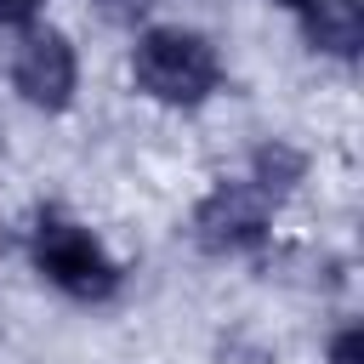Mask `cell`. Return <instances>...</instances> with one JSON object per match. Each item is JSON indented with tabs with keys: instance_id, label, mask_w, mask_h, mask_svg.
<instances>
[{
	"instance_id": "6da1fadb",
	"label": "cell",
	"mask_w": 364,
	"mask_h": 364,
	"mask_svg": "<svg viewBox=\"0 0 364 364\" xmlns=\"http://www.w3.org/2000/svg\"><path fill=\"white\" fill-rule=\"evenodd\" d=\"M131 74L148 97L188 108V102H205L216 91V51L193 28H148L136 40Z\"/></svg>"
},
{
	"instance_id": "7a4b0ae2",
	"label": "cell",
	"mask_w": 364,
	"mask_h": 364,
	"mask_svg": "<svg viewBox=\"0 0 364 364\" xmlns=\"http://www.w3.org/2000/svg\"><path fill=\"white\" fill-rule=\"evenodd\" d=\"M34 262H40V273L57 290H68L80 301H102L119 284V267L108 262V250L85 228H74L68 216H40V228H34Z\"/></svg>"
},
{
	"instance_id": "3957f363",
	"label": "cell",
	"mask_w": 364,
	"mask_h": 364,
	"mask_svg": "<svg viewBox=\"0 0 364 364\" xmlns=\"http://www.w3.org/2000/svg\"><path fill=\"white\" fill-rule=\"evenodd\" d=\"M193 233L205 250H250L267 239V193L256 182H222L199 199Z\"/></svg>"
},
{
	"instance_id": "277c9868",
	"label": "cell",
	"mask_w": 364,
	"mask_h": 364,
	"mask_svg": "<svg viewBox=\"0 0 364 364\" xmlns=\"http://www.w3.org/2000/svg\"><path fill=\"white\" fill-rule=\"evenodd\" d=\"M11 85H17L34 108H68V97H74V46H68L57 28L28 34V40L17 46Z\"/></svg>"
},
{
	"instance_id": "5b68a950",
	"label": "cell",
	"mask_w": 364,
	"mask_h": 364,
	"mask_svg": "<svg viewBox=\"0 0 364 364\" xmlns=\"http://www.w3.org/2000/svg\"><path fill=\"white\" fill-rule=\"evenodd\" d=\"M301 23H307V40L330 57H358V46H364V6L358 0H307Z\"/></svg>"
},
{
	"instance_id": "8992f818",
	"label": "cell",
	"mask_w": 364,
	"mask_h": 364,
	"mask_svg": "<svg viewBox=\"0 0 364 364\" xmlns=\"http://www.w3.org/2000/svg\"><path fill=\"white\" fill-rule=\"evenodd\" d=\"M296 176H301V159H296L290 148H279V142H273V148H262V154H256V188H262V193H284Z\"/></svg>"
},
{
	"instance_id": "52a82bcc",
	"label": "cell",
	"mask_w": 364,
	"mask_h": 364,
	"mask_svg": "<svg viewBox=\"0 0 364 364\" xmlns=\"http://www.w3.org/2000/svg\"><path fill=\"white\" fill-rule=\"evenodd\" d=\"M330 364H364V336L358 330H341L336 347H330Z\"/></svg>"
},
{
	"instance_id": "ba28073f",
	"label": "cell",
	"mask_w": 364,
	"mask_h": 364,
	"mask_svg": "<svg viewBox=\"0 0 364 364\" xmlns=\"http://www.w3.org/2000/svg\"><path fill=\"white\" fill-rule=\"evenodd\" d=\"M97 6H102V11L114 17V23H136V17H142V11L154 6V0H97Z\"/></svg>"
},
{
	"instance_id": "9c48e42d",
	"label": "cell",
	"mask_w": 364,
	"mask_h": 364,
	"mask_svg": "<svg viewBox=\"0 0 364 364\" xmlns=\"http://www.w3.org/2000/svg\"><path fill=\"white\" fill-rule=\"evenodd\" d=\"M40 11V0H0V23H28Z\"/></svg>"
},
{
	"instance_id": "30bf717a",
	"label": "cell",
	"mask_w": 364,
	"mask_h": 364,
	"mask_svg": "<svg viewBox=\"0 0 364 364\" xmlns=\"http://www.w3.org/2000/svg\"><path fill=\"white\" fill-rule=\"evenodd\" d=\"M273 6H290V11H307V0H273Z\"/></svg>"
}]
</instances>
